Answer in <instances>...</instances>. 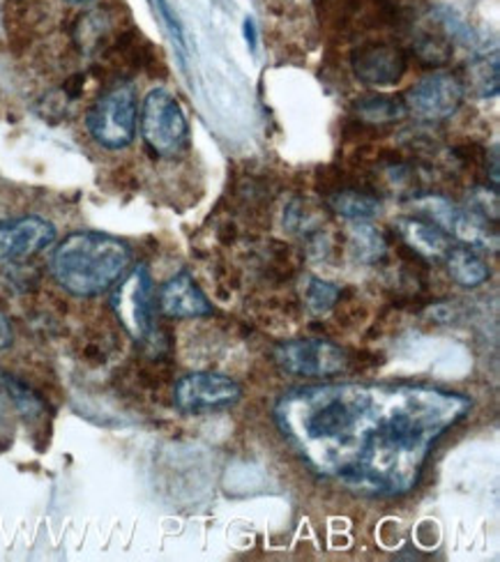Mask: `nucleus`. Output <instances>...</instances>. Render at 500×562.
Here are the masks:
<instances>
[{"mask_svg": "<svg viewBox=\"0 0 500 562\" xmlns=\"http://www.w3.org/2000/svg\"><path fill=\"white\" fill-rule=\"evenodd\" d=\"M470 402L436 387L316 385L277 404L284 436L321 475L355 491H411L436 440L466 417Z\"/></svg>", "mask_w": 500, "mask_h": 562, "instance_id": "1", "label": "nucleus"}, {"mask_svg": "<svg viewBox=\"0 0 500 562\" xmlns=\"http://www.w3.org/2000/svg\"><path fill=\"white\" fill-rule=\"evenodd\" d=\"M132 263V249L107 233L81 231L60 240L49 259L58 286L77 297H92L109 291L123 279Z\"/></svg>", "mask_w": 500, "mask_h": 562, "instance_id": "2", "label": "nucleus"}, {"mask_svg": "<svg viewBox=\"0 0 500 562\" xmlns=\"http://www.w3.org/2000/svg\"><path fill=\"white\" fill-rule=\"evenodd\" d=\"M138 109L134 88L118 83L98 98L86 115V127L90 136L107 150H123L136 136Z\"/></svg>", "mask_w": 500, "mask_h": 562, "instance_id": "3", "label": "nucleus"}, {"mask_svg": "<svg viewBox=\"0 0 500 562\" xmlns=\"http://www.w3.org/2000/svg\"><path fill=\"white\" fill-rule=\"evenodd\" d=\"M138 130L146 146L159 157H176L187 146V119L169 90H151L141 106Z\"/></svg>", "mask_w": 500, "mask_h": 562, "instance_id": "4", "label": "nucleus"}, {"mask_svg": "<svg viewBox=\"0 0 500 562\" xmlns=\"http://www.w3.org/2000/svg\"><path fill=\"white\" fill-rule=\"evenodd\" d=\"M111 307L125 333L134 341H151L155 335V297L153 279L146 266H136L127 277L118 281L111 295Z\"/></svg>", "mask_w": 500, "mask_h": 562, "instance_id": "5", "label": "nucleus"}, {"mask_svg": "<svg viewBox=\"0 0 500 562\" xmlns=\"http://www.w3.org/2000/svg\"><path fill=\"white\" fill-rule=\"evenodd\" d=\"M275 362L281 371L300 379H330L351 364L346 348L325 339H296L275 348Z\"/></svg>", "mask_w": 500, "mask_h": 562, "instance_id": "6", "label": "nucleus"}, {"mask_svg": "<svg viewBox=\"0 0 500 562\" xmlns=\"http://www.w3.org/2000/svg\"><path fill=\"white\" fill-rule=\"evenodd\" d=\"M466 88L457 75L434 72L422 77L415 86L403 92L401 100L407 113L422 123H441L455 115L464 104Z\"/></svg>", "mask_w": 500, "mask_h": 562, "instance_id": "7", "label": "nucleus"}, {"mask_svg": "<svg viewBox=\"0 0 500 562\" xmlns=\"http://www.w3.org/2000/svg\"><path fill=\"white\" fill-rule=\"evenodd\" d=\"M243 396V387L233 379L214 371H195L182 376L174 387L176 406L185 413H208L231 408Z\"/></svg>", "mask_w": 500, "mask_h": 562, "instance_id": "8", "label": "nucleus"}, {"mask_svg": "<svg viewBox=\"0 0 500 562\" xmlns=\"http://www.w3.org/2000/svg\"><path fill=\"white\" fill-rule=\"evenodd\" d=\"M409 69V56L397 44L367 42L353 54V72L367 86L388 88L401 81Z\"/></svg>", "mask_w": 500, "mask_h": 562, "instance_id": "9", "label": "nucleus"}, {"mask_svg": "<svg viewBox=\"0 0 500 562\" xmlns=\"http://www.w3.org/2000/svg\"><path fill=\"white\" fill-rule=\"evenodd\" d=\"M56 240V228L44 217L0 220V261H23Z\"/></svg>", "mask_w": 500, "mask_h": 562, "instance_id": "10", "label": "nucleus"}, {"mask_svg": "<svg viewBox=\"0 0 500 562\" xmlns=\"http://www.w3.org/2000/svg\"><path fill=\"white\" fill-rule=\"evenodd\" d=\"M159 310L171 318H201L212 314V304L192 274L178 272L162 286Z\"/></svg>", "mask_w": 500, "mask_h": 562, "instance_id": "11", "label": "nucleus"}, {"mask_svg": "<svg viewBox=\"0 0 500 562\" xmlns=\"http://www.w3.org/2000/svg\"><path fill=\"white\" fill-rule=\"evenodd\" d=\"M395 231L413 254L426 261L445 259L447 249L452 247V238L447 233L429 220L418 217H401L395 222Z\"/></svg>", "mask_w": 500, "mask_h": 562, "instance_id": "12", "label": "nucleus"}, {"mask_svg": "<svg viewBox=\"0 0 500 562\" xmlns=\"http://www.w3.org/2000/svg\"><path fill=\"white\" fill-rule=\"evenodd\" d=\"M447 270L452 279L457 281L464 289L482 286L485 281L491 277L489 263L478 254V249L466 247V245H452L445 254Z\"/></svg>", "mask_w": 500, "mask_h": 562, "instance_id": "13", "label": "nucleus"}, {"mask_svg": "<svg viewBox=\"0 0 500 562\" xmlns=\"http://www.w3.org/2000/svg\"><path fill=\"white\" fill-rule=\"evenodd\" d=\"M327 207L344 220L367 222L380 213V201L376 194H371L367 190H355V187H337L335 192L327 194Z\"/></svg>", "mask_w": 500, "mask_h": 562, "instance_id": "14", "label": "nucleus"}, {"mask_svg": "<svg viewBox=\"0 0 500 562\" xmlns=\"http://www.w3.org/2000/svg\"><path fill=\"white\" fill-rule=\"evenodd\" d=\"M353 111L357 119H360V123L369 127H386V125L399 123L403 115H407V106H403L401 98L380 95V92H374V95L357 100Z\"/></svg>", "mask_w": 500, "mask_h": 562, "instance_id": "15", "label": "nucleus"}, {"mask_svg": "<svg viewBox=\"0 0 500 562\" xmlns=\"http://www.w3.org/2000/svg\"><path fill=\"white\" fill-rule=\"evenodd\" d=\"M348 247L353 259L360 263H376L378 259H384L388 249L380 231H376L367 222H353V226L348 228Z\"/></svg>", "mask_w": 500, "mask_h": 562, "instance_id": "16", "label": "nucleus"}, {"mask_svg": "<svg viewBox=\"0 0 500 562\" xmlns=\"http://www.w3.org/2000/svg\"><path fill=\"white\" fill-rule=\"evenodd\" d=\"M464 88L470 90L473 95L478 98H496L498 88H500V79H498V58H475L468 69H466V81L462 79Z\"/></svg>", "mask_w": 500, "mask_h": 562, "instance_id": "17", "label": "nucleus"}, {"mask_svg": "<svg viewBox=\"0 0 500 562\" xmlns=\"http://www.w3.org/2000/svg\"><path fill=\"white\" fill-rule=\"evenodd\" d=\"M340 297H342V291L335 284H330V281H323V279H316V277L309 279V284L304 289L307 307H309V312L316 314V316H323V314L335 310Z\"/></svg>", "mask_w": 500, "mask_h": 562, "instance_id": "18", "label": "nucleus"}, {"mask_svg": "<svg viewBox=\"0 0 500 562\" xmlns=\"http://www.w3.org/2000/svg\"><path fill=\"white\" fill-rule=\"evenodd\" d=\"M415 56L424 63V65H432V67H441L449 60L452 56V46L445 37L438 35H422L415 44Z\"/></svg>", "mask_w": 500, "mask_h": 562, "instance_id": "19", "label": "nucleus"}, {"mask_svg": "<svg viewBox=\"0 0 500 562\" xmlns=\"http://www.w3.org/2000/svg\"><path fill=\"white\" fill-rule=\"evenodd\" d=\"M284 220H286V226H289L291 231L307 233V231H312L309 220H314V215H312V207H309L307 201H293L289 205V210H286Z\"/></svg>", "mask_w": 500, "mask_h": 562, "instance_id": "20", "label": "nucleus"}, {"mask_svg": "<svg viewBox=\"0 0 500 562\" xmlns=\"http://www.w3.org/2000/svg\"><path fill=\"white\" fill-rule=\"evenodd\" d=\"M12 341V330H10V323L8 318L0 314V348H8Z\"/></svg>", "mask_w": 500, "mask_h": 562, "instance_id": "21", "label": "nucleus"}, {"mask_svg": "<svg viewBox=\"0 0 500 562\" xmlns=\"http://www.w3.org/2000/svg\"><path fill=\"white\" fill-rule=\"evenodd\" d=\"M245 35H247V44L252 46V49H256V29H254L252 19L245 21Z\"/></svg>", "mask_w": 500, "mask_h": 562, "instance_id": "22", "label": "nucleus"}, {"mask_svg": "<svg viewBox=\"0 0 500 562\" xmlns=\"http://www.w3.org/2000/svg\"><path fill=\"white\" fill-rule=\"evenodd\" d=\"M69 5H88V3H92V0H67Z\"/></svg>", "mask_w": 500, "mask_h": 562, "instance_id": "23", "label": "nucleus"}]
</instances>
